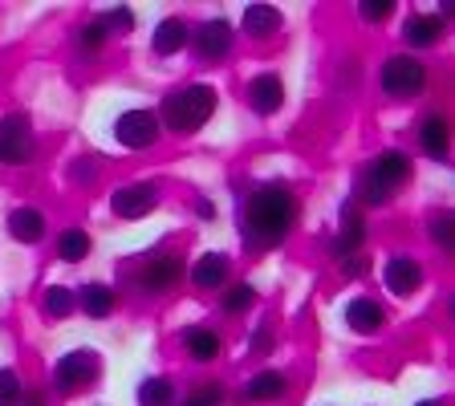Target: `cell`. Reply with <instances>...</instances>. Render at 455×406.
I'll return each instance as SVG.
<instances>
[{"label": "cell", "mask_w": 455, "mask_h": 406, "mask_svg": "<svg viewBox=\"0 0 455 406\" xmlns=\"http://www.w3.org/2000/svg\"><path fill=\"white\" fill-rule=\"evenodd\" d=\"M191 281L204 284V289H220V284L228 281V260H224V252L199 256L196 268H191Z\"/></svg>", "instance_id": "5bb4252c"}, {"label": "cell", "mask_w": 455, "mask_h": 406, "mask_svg": "<svg viewBox=\"0 0 455 406\" xmlns=\"http://www.w3.org/2000/svg\"><path fill=\"white\" fill-rule=\"evenodd\" d=\"M382 305L379 301H350V309H346V322H350V330H358V333H379L382 330Z\"/></svg>", "instance_id": "4fadbf2b"}, {"label": "cell", "mask_w": 455, "mask_h": 406, "mask_svg": "<svg viewBox=\"0 0 455 406\" xmlns=\"http://www.w3.org/2000/svg\"><path fill=\"white\" fill-rule=\"evenodd\" d=\"M188 41H191L188 25H183V20H175V17H171V20H163V25L155 28V41H151V45H155V53H163V57H167V53H180V49L188 45Z\"/></svg>", "instance_id": "9a60e30c"}, {"label": "cell", "mask_w": 455, "mask_h": 406, "mask_svg": "<svg viewBox=\"0 0 455 406\" xmlns=\"http://www.w3.org/2000/svg\"><path fill=\"white\" fill-rule=\"evenodd\" d=\"M183 276V265L175 260V256H163V260H155L151 268H147V276H142V284L151 289V293H159V289H171V284Z\"/></svg>", "instance_id": "2e32d148"}, {"label": "cell", "mask_w": 455, "mask_h": 406, "mask_svg": "<svg viewBox=\"0 0 455 406\" xmlns=\"http://www.w3.org/2000/svg\"><path fill=\"white\" fill-rule=\"evenodd\" d=\"M293 216H297V199L284 187H256L244 203L248 236L265 240V244H276V240L289 236Z\"/></svg>", "instance_id": "6da1fadb"}, {"label": "cell", "mask_w": 455, "mask_h": 406, "mask_svg": "<svg viewBox=\"0 0 455 406\" xmlns=\"http://www.w3.org/2000/svg\"><path fill=\"white\" fill-rule=\"evenodd\" d=\"M284 374H276V370H265V374H256L252 382H248V398H281L284 394Z\"/></svg>", "instance_id": "7402d4cb"}, {"label": "cell", "mask_w": 455, "mask_h": 406, "mask_svg": "<svg viewBox=\"0 0 455 406\" xmlns=\"http://www.w3.org/2000/svg\"><path fill=\"white\" fill-rule=\"evenodd\" d=\"M25 406H41V398H37V394H28V402H25Z\"/></svg>", "instance_id": "d590c367"}, {"label": "cell", "mask_w": 455, "mask_h": 406, "mask_svg": "<svg viewBox=\"0 0 455 406\" xmlns=\"http://www.w3.org/2000/svg\"><path fill=\"white\" fill-rule=\"evenodd\" d=\"M57 252H61V260H69V265H77V260H85V252H90V236L85 232H61V240H57Z\"/></svg>", "instance_id": "cb8c5ba5"}, {"label": "cell", "mask_w": 455, "mask_h": 406, "mask_svg": "<svg viewBox=\"0 0 455 406\" xmlns=\"http://www.w3.org/2000/svg\"><path fill=\"white\" fill-rule=\"evenodd\" d=\"M102 41H106V25H102V20H94V25L82 28V49H85V53H94Z\"/></svg>", "instance_id": "4dcf8cb0"}, {"label": "cell", "mask_w": 455, "mask_h": 406, "mask_svg": "<svg viewBox=\"0 0 455 406\" xmlns=\"http://www.w3.org/2000/svg\"><path fill=\"white\" fill-rule=\"evenodd\" d=\"M341 273H346V276H362V273H366V260H362V256H341Z\"/></svg>", "instance_id": "836d02e7"}, {"label": "cell", "mask_w": 455, "mask_h": 406, "mask_svg": "<svg viewBox=\"0 0 455 406\" xmlns=\"http://www.w3.org/2000/svg\"><path fill=\"white\" fill-rule=\"evenodd\" d=\"M102 25L106 28H126V33H131V28H134V12L131 9H114L110 17H102Z\"/></svg>", "instance_id": "d6a6232c"}, {"label": "cell", "mask_w": 455, "mask_h": 406, "mask_svg": "<svg viewBox=\"0 0 455 406\" xmlns=\"http://www.w3.org/2000/svg\"><path fill=\"white\" fill-rule=\"evenodd\" d=\"M395 12V0H362V17L366 20H387Z\"/></svg>", "instance_id": "f546056e"}, {"label": "cell", "mask_w": 455, "mask_h": 406, "mask_svg": "<svg viewBox=\"0 0 455 406\" xmlns=\"http://www.w3.org/2000/svg\"><path fill=\"white\" fill-rule=\"evenodd\" d=\"M431 236H435V244L443 248V252H451V248H455V219H451V211H439V216L431 219Z\"/></svg>", "instance_id": "484cf974"}, {"label": "cell", "mask_w": 455, "mask_h": 406, "mask_svg": "<svg viewBox=\"0 0 455 406\" xmlns=\"http://www.w3.org/2000/svg\"><path fill=\"white\" fill-rule=\"evenodd\" d=\"M69 309H74V293H69V289H61V284H53V289L45 293V313H49V317H66Z\"/></svg>", "instance_id": "4316f807"}, {"label": "cell", "mask_w": 455, "mask_h": 406, "mask_svg": "<svg viewBox=\"0 0 455 406\" xmlns=\"http://www.w3.org/2000/svg\"><path fill=\"white\" fill-rule=\"evenodd\" d=\"M9 232H12V240H20V244H37L41 232H45V216H41L37 208H17L9 216Z\"/></svg>", "instance_id": "7c38bea8"}, {"label": "cell", "mask_w": 455, "mask_h": 406, "mask_svg": "<svg viewBox=\"0 0 455 406\" xmlns=\"http://www.w3.org/2000/svg\"><path fill=\"white\" fill-rule=\"evenodd\" d=\"M171 398H175V390H171L167 378H147L139 386V402L142 406H167Z\"/></svg>", "instance_id": "d4e9b609"}, {"label": "cell", "mask_w": 455, "mask_h": 406, "mask_svg": "<svg viewBox=\"0 0 455 406\" xmlns=\"http://www.w3.org/2000/svg\"><path fill=\"white\" fill-rule=\"evenodd\" d=\"M20 402V378L12 370H0V406H17Z\"/></svg>", "instance_id": "f1b7e54d"}, {"label": "cell", "mask_w": 455, "mask_h": 406, "mask_svg": "<svg viewBox=\"0 0 455 406\" xmlns=\"http://www.w3.org/2000/svg\"><path fill=\"white\" fill-rule=\"evenodd\" d=\"M183 346H188V354L196 362H212L220 354V338L212 330H191L188 338H183Z\"/></svg>", "instance_id": "d6986e66"}, {"label": "cell", "mask_w": 455, "mask_h": 406, "mask_svg": "<svg viewBox=\"0 0 455 406\" xmlns=\"http://www.w3.org/2000/svg\"><path fill=\"white\" fill-rule=\"evenodd\" d=\"M216 402H224V390L220 386H204L188 398V406H216Z\"/></svg>", "instance_id": "1f68e13d"}, {"label": "cell", "mask_w": 455, "mask_h": 406, "mask_svg": "<svg viewBox=\"0 0 455 406\" xmlns=\"http://www.w3.org/2000/svg\"><path fill=\"white\" fill-rule=\"evenodd\" d=\"M159 203V191L151 187V183H134V187H118L110 199V208L114 216H123V219H139L147 216V211Z\"/></svg>", "instance_id": "ba28073f"}, {"label": "cell", "mask_w": 455, "mask_h": 406, "mask_svg": "<svg viewBox=\"0 0 455 406\" xmlns=\"http://www.w3.org/2000/svg\"><path fill=\"white\" fill-rule=\"evenodd\" d=\"M244 28L252 37H273L276 28H281V12H276L273 4H252V9L244 12Z\"/></svg>", "instance_id": "e0dca14e"}, {"label": "cell", "mask_w": 455, "mask_h": 406, "mask_svg": "<svg viewBox=\"0 0 455 406\" xmlns=\"http://www.w3.org/2000/svg\"><path fill=\"white\" fill-rule=\"evenodd\" d=\"M98 370H102V362H98V354L90 350H74L66 354V358L53 366V386L61 390V394H74L77 386H85V382L94 378Z\"/></svg>", "instance_id": "5b68a950"}, {"label": "cell", "mask_w": 455, "mask_h": 406, "mask_svg": "<svg viewBox=\"0 0 455 406\" xmlns=\"http://www.w3.org/2000/svg\"><path fill=\"white\" fill-rule=\"evenodd\" d=\"M248 102H252L256 114H276L284 102V85L276 74H265V77H256L252 85H248Z\"/></svg>", "instance_id": "8fae6325"}, {"label": "cell", "mask_w": 455, "mask_h": 406, "mask_svg": "<svg viewBox=\"0 0 455 406\" xmlns=\"http://www.w3.org/2000/svg\"><path fill=\"white\" fill-rule=\"evenodd\" d=\"M212 110H216V94H212L208 85H188V90H180V94H171L167 106H163V118H167L171 131H199V126L212 118Z\"/></svg>", "instance_id": "7a4b0ae2"}, {"label": "cell", "mask_w": 455, "mask_h": 406, "mask_svg": "<svg viewBox=\"0 0 455 406\" xmlns=\"http://www.w3.org/2000/svg\"><path fill=\"white\" fill-rule=\"evenodd\" d=\"M82 309L90 313V317H110L114 293L106 289V284H85V289H82Z\"/></svg>", "instance_id": "ffe728a7"}, {"label": "cell", "mask_w": 455, "mask_h": 406, "mask_svg": "<svg viewBox=\"0 0 455 406\" xmlns=\"http://www.w3.org/2000/svg\"><path fill=\"white\" fill-rule=\"evenodd\" d=\"M411 175V159L403 151H387L374 167L366 171V183H362V199L366 203H387L395 195L398 183H407Z\"/></svg>", "instance_id": "3957f363"}, {"label": "cell", "mask_w": 455, "mask_h": 406, "mask_svg": "<svg viewBox=\"0 0 455 406\" xmlns=\"http://www.w3.org/2000/svg\"><path fill=\"white\" fill-rule=\"evenodd\" d=\"M419 284H423V268H419L415 260H407V256L387 260V289L395 297H411Z\"/></svg>", "instance_id": "30bf717a"}, {"label": "cell", "mask_w": 455, "mask_h": 406, "mask_svg": "<svg viewBox=\"0 0 455 406\" xmlns=\"http://www.w3.org/2000/svg\"><path fill=\"white\" fill-rule=\"evenodd\" d=\"M252 284H232V289H228L224 293V309L228 313H244L248 305H252Z\"/></svg>", "instance_id": "83f0119b"}, {"label": "cell", "mask_w": 455, "mask_h": 406, "mask_svg": "<svg viewBox=\"0 0 455 406\" xmlns=\"http://www.w3.org/2000/svg\"><path fill=\"white\" fill-rule=\"evenodd\" d=\"M33 159V134L20 114H9L0 123V163H28Z\"/></svg>", "instance_id": "52a82bcc"}, {"label": "cell", "mask_w": 455, "mask_h": 406, "mask_svg": "<svg viewBox=\"0 0 455 406\" xmlns=\"http://www.w3.org/2000/svg\"><path fill=\"white\" fill-rule=\"evenodd\" d=\"M419 406H443V402H439V398H427V402H419Z\"/></svg>", "instance_id": "e575fe53"}, {"label": "cell", "mask_w": 455, "mask_h": 406, "mask_svg": "<svg viewBox=\"0 0 455 406\" xmlns=\"http://www.w3.org/2000/svg\"><path fill=\"white\" fill-rule=\"evenodd\" d=\"M427 85V69L419 66L415 57H390L382 66V90L395 98H411Z\"/></svg>", "instance_id": "277c9868"}, {"label": "cell", "mask_w": 455, "mask_h": 406, "mask_svg": "<svg viewBox=\"0 0 455 406\" xmlns=\"http://www.w3.org/2000/svg\"><path fill=\"white\" fill-rule=\"evenodd\" d=\"M423 147L435 155V159H447V123L439 118V114L423 123Z\"/></svg>", "instance_id": "603a6c76"}, {"label": "cell", "mask_w": 455, "mask_h": 406, "mask_svg": "<svg viewBox=\"0 0 455 406\" xmlns=\"http://www.w3.org/2000/svg\"><path fill=\"white\" fill-rule=\"evenodd\" d=\"M362 236H366V227H362V216L346 208V216H341V236H338V244H333L338 260H341V256H350V252H358Z\"/></svg>", "instance_id": "ac0fdd59"}, {"label": "cell", "mask_w": 455, "mask_h": 406, "mask_svg": "<svg viewBox=\"0 0 455 406\" xmlns=\"http://www.w3.org/2000/svg\"><path fill=\"white\" fill-rule=\"evenodd\" d=\"M196 49L199 57H208V61H216V57H224L228 49H232V28H228V20H204V25L196 28Z\"/></svg>", "instance_id": "9c48e42d"}, {"label": "cell", "mask_w": 455, "mask_h": 406, "mask_svg": "<svg viewBox=\"0 0 455 406\" xmlns=\"http://www.w3.org/2000/svg\"><path fill=\"white\" fill-rule=\"evenodd\" d=\"M114 139L123 142V147L142 151V147H151V142L159 139V118H155L151 110H126L123 118L114 123Z\"/></svg>", "instance_id": "8992f818"}, {"label": "cell", "mask_w": 455, "mask_h": 406, "mask_svg": "<svg viewBox=\"0 0 455 406\" xmlns=\"http://www.w3.org/2000/svg\"><path fill=\"white\" fill-rule=\"evenodd\" d=\"M439 33H443V20L439 17H411L407 20L411 45H431V41H439Z\"/></svg>", "instance_id": "44dd1931"}]
</instances>
